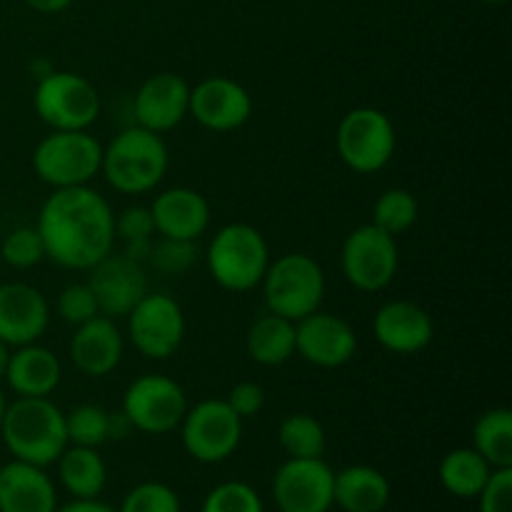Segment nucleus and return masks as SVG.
Returning <instances> with one entry per match:
<instances>
[{"label": "nucleus", "instance_id": "1", "mask_svg": "<svg viewBox=\"0 0 512 512\" xmlns=\"http://www.w3.org/2000/svg\"><path fill=\"white\" fill-rule=\"evenodd\" d=\"M45 258L68 270H90L113 253L115 213L90 185L53 190L38 215Z\"/></svg>", "mask_w": 512, "mask_h": 512}, {"label": "nucleus", "instance_id": "2", "mask_svg": "<svg viewBox=\"0 0 512 512\" xmlns=\"http://www.w3.org/2000/svg\"><path fill=\"white\" fill-rule=\"evenodd\" d=\"M5 448L15 460L48 468L68 448L65 413L50 398H15L0 425Z\"/></svg>", "mask_w": 512, "mask_h": 512}, {"label": "nucleus", "instance_id": "3", "mask_svg": "<svg viewBox=\"0 0 512 512\" xmlns=\"http://www.w3.org/2000/svg\"><path fill=\"white\" fill-rule=\"evenodd\" d=\"M170 165L163 135L140 125L120 130L103 148L100 173L108 185L123 195H143L158 188Z\"/></svg>", "mask_w": 512, "mask_h": 512}, {"label": "nucleus", "instance_id": "4", "mask_svg": "<svg viewBox=\"0 0 512 512\" xmlns=\"http://www.w3.org/2000/svg\"><path fill=\"white\" fill-rule=\"evenodd\" d=\"M210 278L230 293H248L263 283L270 265L265 235L248 223H228L208 245Z\"/></svg>", "mask_w": 512, "mask_h": 512}, {"label": "nucleus", "instance_id": "5", "mask_svg": "<svg viewBox=\"0 0 512 512\" xmlns=\"http://www.w3.org/2000/svg\"><path fill=\"white\" fill-rule=\"evenodd\" d=\"M260 285L268 313L293 323L320 310L325 298V273L308 253H288L270 260Z\"/></svg>", "mask_w": 512, "mask_h": 512}, {"label": "nucleus", "instance_id": "6", "mask_svg": "<svg viewBox=\"0 0 512 512\" xmlns=\"http://www.w3.org/2000/svg\"><path fill=\"white\" fill-rule=\"evenodd\" d=\"M103 145L88 130H53L33 150V170L58 188L88 185L100 173Z\"/></svg>", "mask_w": 512, "mask_h": 512}, {"label": "nucleus", "instance_id": "7", "mask_svg": "<svg viewBox=\"0 0 512 512\" xmlns=\"http://www.w3.org/2000/svg\"><path fill=\"white\" fill-rule=\"evenodd\" d=\"M33 108L53 130H88L100 115V95L83 75L48 70L35 85Z\"/></svg>", "mask_w": 512, "mask_h": 512}, {"label": "nucleus", "instance_id": "8", "mask_svg": "<svg viewBox=\"0 0 512 512\" xmlns=\"http://www.w3.org/2000/svg\"><path fill=\"white\" fill-rule=\"evenodd\" d=\"M338 155L353 173L373 175L393 160L398 135L393 120L378 108H353L335 133Z\"/></svg>", "mask_w": 512, "mask_h": 512}, {"label": "nucleus", "instance_id": "9", "mask_svg": "<svg viewBox=\"0 0 512 512\" xmlns=\"http://www.w3.org/2000/svg\"><path fill=\"white\" fill-rule=\"evenodd\" d=\"M180 440L185 453L198 463H223L243 440V418L225 400H200L185 410Z\"/></svg>", "mask_w": 512, "mask_h": 512}, {"label": "nucleus", "instance_id": "10", "mask_svg": "<svg viewBox=\"0 0 512 512\" xmlns=\"http://www.w3.org/2000/svg\"><path fill=\"white\" fill-rule=\"evenodd\" d=\"M188 395L168 375H140L128 385L123 395L125 420L130 428L148 435H165L180 428L188 410Z\"/></svg>", "mask_w": 512, "mask_h": 512}, {"label": "nucleus", "instance_id": "11", "mask_svg": "<svg viewBox=\"0 0 512 512\" xmlns=\"http://www.w3.org/2000/svg\"><path fill=\"white\" fill-rule=\"evenodd\" d=\"M398 265V243L373 223L355 228L340 250L345 280L360 293H380L388 288L398 275Z\"/></svg>", "mask_w": 512, "mask_h": 512}, {"label": "nucleus", "instance_id": "12", "mask_svg": "<svg viewBox=\"0 0 512 512\" xmlns=\"http://www.w3.org/2000/svg\"><path fill=\"white\" fill-rule=\"evenodd\" d=\"M128 335L143 358L165 360L178 353L185 338V313L165 293H145L128 315Z\"/></svg>", "mask_w": 512, "mask_h": 512}, {"label": "nucleus", "instance_id": "13", "mask_svg": "<svg viewBox=\"0 0 512 512\" xmlns=\"http://www.w3.org/2000/svg\"><path fill=\"white\" fill-rule=\"evenodd\" d=\"M333 480V468L323 458H288L273 478V500L280 512H328Z\"/></svg>", "mask_w": 512, "mask_h": 512}, {"label": "nucleus", "instance_id": "14", "mask_svg": "<svg viewBox=\"0 0 512 512\" xmlns=\"http://www.w3.org/2000/svg\"><path fill=\"white\" fill-rule=\"evenodd\" d=\"M355 350L358 335L340 315L315 310L295 323V355L315 368H343L353 360Z\"/></svg>", "mask_w": 512, "mask_h": 512}, {"label": "nucleus", "instance_id": "15", "mask_svg": "<svg viewBox=\"0 0 512 512\" xmlns=\"http://www.w3.org/2000/svg\"><path fill=\"white\" fill-rule=\"evenodd\" d=\"M205 130L230 133L243 128L253 115V95L238 80L213 75L190 88V110Z\"/></svg>", "mask_w": 512, "mask_h": 512}, {"label": "nucleus", "instance_id": "16", "mask_svg": "<svg viewBox=\"0 0 512 512\" xmlns=\"http://www.w3.org/2000/svg\"><path fill=\"white\" fill-rule=\"evenodd\" d=\"M88 273V285L98 300L100 315H108L113 320L125 318L148 293L145 265L135 263L123 253H108Z\"/></svg>", "mask_w": 512, "mask_h": 512}, {"label": "nucleus", "instance_id": "17", "mask_svg": "<svg viewBox=\"0 0 512 512\" xmlns=\"http://www.w3.org/2000/svg\"><path fill=\"white\" fill-rule=\"evenodd\" d=\"M190 110V85L183 75L155 73L145 80L133 98L135 125L153 133L178 128Z\"/></svg>", "mask_w": 512, "mask_h": 512}, {"label": "nucleus", "instance_id": "18", "mask_svg": "<svg viewBox=\"0 0 512 512\" xmlns=\"http://www.w3.org/2000/svg\"><path fill=\"white\" fill-rule=\"evenodd\" d=\"M50 325V305L28 283L0 285V340L10 348L38 343Z\"/></svg>", "mask_w": 512, "mask_h": 512}, {"label": "nucleus", "instance_id": "19", "mask_svg": "<svg viewBox=\"0 0 512 512\" xmlns=\"http://www.w3.org/2000/svg\"><path fill=\"white\" fill-rule=\"evenodd\" d=\"M373 335L388 353L415 355L433 343L435 325L428 310L413 300H388L375 313Z\"/></svg>", "mask_w": 512, "mask_h": 512}, {"label": "nucleus", "instance_id": "20", "mask_svg": "<svg viewBox=\"0 0 512 512\" xmlns=\"http://www.w3.org/2000/svg\"><path fill=\"white\" fill-rule=\"evenodd\" d=\"M123 335L108 315H95L78 325L70 338V360L88 378H105L123 360Z\"/></svg>", "mask_w": 512, "mask_h": 512}, {"label": "nucleus", "instance_id": "21", "mask_svg": "<svg viewBox=\"0 0 512 512\" xmlns=\"http://www.w3.org/2000/svg\"><path fill=\"white\" fill-rule=\"evenodd\" d=\"M155 233L160 238L198 240L210 225V203L193 188L163 190L150 205Z\"/></svg>", "mask_w": 512, "mask_h": 512}, {"label": "nucleus", "instance_id": "22", "mask_svg": "<svg viewBox=\"0 0 512 512\" xmlns=\"http://www.w3.org/2000/svg\"><path fill=\"white\" fill-rule=\"evenodd\" d=\"M58 495L45 468L13 460L0 465V512H55Z\"/></svg>", "mask_w": 512, "mask_h": 512}, {"label": "nucleus", "instance_id": "23", "mask_svg": "<svg viewBox=\"0 0 512 512\" xmlns=\"http://www.w3.org/2000/svg\"><path fill=\"white\" fill-rule=\"evenodd\" d=\"M63 378V365L53 350L38 343L20 345L10 353L5 383L18 398H48Z\"/></svg>", "mask_w": 512, "mask_h": 512}, {"label": "nucleus", "instance_id": "24", "mask_svg": "<svg viewBox=\"0 0 512 512\" xmlns=\"http://www.w3.org/2000/svg\"><path fill=\"white\" fill-rule=\"evenodd\" d=\"M390 503V483L370 465H350L335 473L333 505L343 512H383Z\"/></svg>", "mask_w": 512, "mask_h": 512}, {"label": "nucleus", "instance_id": "25", "mask_svg": "<svg viewBox=\"0 0 512 512\" xmlns=\"http://www.w3.org/2000/svg\"><path fill=\"white\" fill-rule=\"evenodd\" d=\"M245 350L253 363L278 368L295 355V323L280 315H260L245 335Z\"/></svg>", "mask_w": 512, "mask_h": 512}, {"label": "nucleus", "instance_id": "26", "mask_svg": "<svg viewBox=\"0 0 512 512\" xmlns=\"http://www.w3.org/2000/svg\"><path fill=\"white\" fill-rule=\"evenodd\" d=\"M55 463H58L60 485L75 500L98 498L108 483V468H105V460L100 458L98 448L68 445Z\"/></svg>", "mask_w": 512, "mask_h": 512}, {"label": "nucleus", "instance_id": "27", "mask_svg": "<svg viewBox=\"0 0 512 512\" xmlns=\"http://www.w3.org/2000/svg\"><path fill=\"white\" fill-rule=\"evenodd\" d=\"M493 465L483 458L475 448H458L450 450L443 460H440L438 478L440 485L448 490L455 498H478L480 490L488 483Z\"/></svg>", "mask_w": 512, "mask_h": 512}, {"label": "nucleus", "instance_id": "28", "mask_svg": "<svg viewBox=\"0 0 512 512\" xmlns=\"http://www.w3.org/2000/svg\"><path fill=\"white\" fill-rule=\"evenodd\" d=\"M473 448L493 468H512V413L510 408H490L475 420Z\"/></svg>", "mask_w": 512, "mask_h": 512}, {"label": "nucleus", "instance_id": "29", "mask_svg": "<svg viewBox=\"0 0 512 512\" xmlns=\"http://www.w3.org/2000/svg\"><path fill=\"white\" fill-rule=\"evenodd\" d=\"M278 440L288 458H323L325 448H328L323 423L308 413L288 415L280 423Z\"/></svg>", "mask_w": 512, "mask_h": 512}, {"label": "nucleus", "instance_id": "30", "mask_svg": "<svg viewBox=\"0 0 512 512\" xmlns=\"http://www.w3.org/2000/svg\"><path fill=\"white\" fill-rule=\"evenodd\" d=\"M370 223L380 228L383 233L398 235L408 233L415 223H418V200L410 190L405 188H390L380 193V198L373 205V220Z\"/></svg>", "mask_w": 512, "mask_h": 512}, {"label": "nucleus", "instance_id": "31", "mask_svg": "<svg viewBox=\"0 0 512 512\" xmlns=\"http://www.w3.org/2000/svg\"><path fill=\"white\" fill-rule=\"evenodd\" d=\"M110 415L103 405L80 403L70 413H65V433L68 445H83V448H100L110 440Z\"/></svg>", "mask_w": 512, "mask_h": 512}, {"label": "nucleus", "instance_id": "32", "mask_svg": "<svg viewBox=\"0 0 512 512\" xmlns=\"http://www.w3.org/2000/svg\"><path fill=\"white\" fill-rule=\"evenodd\" d=\"M0 255L10 268L28 270L35 268L40 260H45V245L35 225H20L5 235L0 245Z\"/></svg>", "mask_w": 512, "mask_h": 512}, {"label": "nucleus", "instance_id": "33", "mask_svg": "<svg viewBox=\"0 0 512 512\" xmlns=\"http://www.w3.org/2000/svg\"><path fill=\"white\" fill-rule=\"evenodd\" d=\"M200 512H265L260 495L243 480H228L215 485L205 498Z\"/></svg>", "mask_w": 512, "mask_h": 512}, {"label": "nucleus", "instance_id": "34", "mask_svg": "<svg viewBox=\"0 0 512 512\" xmlns=\"http://www.w3.org/2000/svg\"><path fill=\"white\" fill-rule=\"evenodd\" d=\"M118 512H180V498L165 483H140L120 503Z\"/></svg>", "mask_w": 512, "mask_h": 512}, {"label": "nucleus", "instance_id": "35", "mask_svg": "<svg viewBox=\"0 0 512 512\" xmlns=\"http://www.w3.org/2000/svg\"><path fill=\"white\" fill-rule=\"evenodd\" d=\"M55 310H58L60 320H65L68 325H75V328L88 323L95 315H100L98 300H95L88 283L65 285L58 293V300H55Z\"/></svg>", "mask_w": 512, "mask_h": 512}, {"label": "nucleus", "instance_id": "36", "mask_svg": "<svg viewBox=\"0 0 512 512\" xmlns=\"http://www.w3.org/2000/svg\"><path fill=\"white\" fill-rule=\"evenodd\" d=\"M150 263L168 275H180L198 260V250H195V240H175V238H160L153 243L150 250Z\"/></svg>", "mask_w": 512, "mask_h": 512}, {"label": "nucleus", "instance_id": "37", "mask_svg": "<svg viewBox=\"0 0 512 512\" xmlns=\"http://www.w3.org/2000/svg\"><path fill=\"white\" fill-rule=\"evenodd\" d=\"M155 223L153 213L145 205H130L115 215V238L123 243H138V240H153Z\"/></svg>", "mask_w": 512, "mask_h": 512}, {"label": "nucleus", "instance_id": "38", "mask_svg": "<svg viewBox=\"0 0 512 512\" xmlns=\"http://www.w3.org/2000/svg\"><path fill=\"white\" fill-rule=\"evenodd\" d=\"M478 500L480 512H512V468H495Z\"/></svg>", "mask_w": 512, "mask_h": 512}, {"label": "nucleus", "instance_id": "39", "mask_svg": "<svg viewBox=\"0 0 512 512\" xmlns=\"http://www.w3.org/2000/svg\"><path fill=\"white\" fill-rule=\"evenodd\" d=\"M225 403L240 415V418H255L265 408V390L253 380H240L230 388Z\"/></svg>", "mask_w": 512, "mask_h": 512}, {"label": "nucleus", "instance_id": "40", "mask_svg": "<svg viewBox=\"0 0 512 512\" xmlns=\"http://www.w3.org/2000/svg\"><path fill=\"white\" fill-rule=\"evenodd\" d=\"M55 512H115L110 505L100 503L98 498L90 500H73V503L63 505V508H55Z\"/></svg>", "mask_w": 512, "mask_h": 512}, {"label": "nucleus", "instance_id": "41", "mask_svg": "<svg viewBox=\"0 0 512 512\" xmlns=\"http://www.w3.org/2000/svg\"><path fill=\"white\" fill-rule=\"evenodd\" d=\"M28 8H33L35 13H45V15H55V13H63V10L70 8L73 0H23Z\"/></svg>", "mask_w": 512, "mask_h": 512}, {"label": "nucleus", "instance_id": "42", "mask_svg": "<svg viewBox=\"0 0 512 512\" xmlns=\"http://www.w3.org/2000/svg\"><path fill=\"white\" fill-rule=\"evenodd\" d=\"M10 345H5L3 340H0V380H5V370H8V363H10Z\"/></svg>", "mask_w": 512, "mask_h": 512}, {"label": "nucleus", "instance_id": "43", "mask_svg": "<svg viewBox=\"0 0 512 512\" xmlns=\"http://www.w3.org/2000/svg\"><path fill=\"white\" fill-rule=\"evenodd\" d=\"M8 403H10V400L5 398L3 388H0V425H3V418H5V410H8Z\"/></svg>", "mask_w": 512, "mask_h": 512}, {"label": "nucleus", "instance_id": "44", "mask_svg": "<svg viewBox=\"0 0 512 512\" xmlns=\"http://www.w3.org/2000/svg\"><path fill=\"white\" fill-rule=\"evenodd\" d=\"M480 3H488V5H503V3H508V0H480Z\"/></svg>", "mask_w": 512, "mask_h": 512}]
</instances>
